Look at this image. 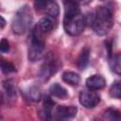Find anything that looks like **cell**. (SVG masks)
<instances>
[{
  "label": "cell",
  "instance_id": "cell-1",
  "mask_svg": "<svg viewBox=\"0 0 121 121\" xmlns=\"http://www.w3.org/2000/svg\"><path fill=\"white\" fill-rule=\"evenodd\" d=\"M80 5L74 0H63V28L68 35L78 36L85 27V16L81 13Z\"/></svg>",
  "mask_w": 121,
  "mask_h": 121
},
{
  "label": "cell",
  "instance_id": "cell-2",
  "mask_svg": "<svg viewBox=\"0 0 121 121\" xmlns=\"http://www.w3.org/2000/svg\"><path fill=\"white\" fill-rule=\"evenodd\" d=\"M113 26V16L112 10L104 6L97 7L92 23V27L98 36L106 35Z\"/></svg>",
  "mask_w": 121,
  "mask_h": 121
},
{
  "label": "cell",
  "instance_id": "cell-3",
  "mask_svg": "<svg viewBox=\"0 0 121 121\" xmlns=\"http://www.w3.org/2000/svg\"><path fill=\"white\" fill-rule=\"evenodd\" d=\"M43 31L40 29V27L35 26L29 34L28 39V60L32 62H35L39 60L44 50V39L43 36Z\"/></svg>",
  "mask_w": 121,
  "mask_h": 121
},
{
  "label": "cell",
  "instance_id": "cell-4",
  "mask_svg": "<svg viewBox=\"0 0 121 121\" xmlns=\"http://www.w3.org/2000/svg\"><path fill=\"white\" fill-rule=\"evenodd\" d=\"M32 24V11L27 5L21 7L15 13L12 23L11 30L16 35L24 34Z\"/></svg>",
  "mask_w": 121,
  "mask_h": 121
},
{
  "label": "cell",
  "instance_id": "cell-5",
  "mask_svg": "<svg viewBox=\"0 0 121 121\" xmlns=\"http://www.w3.org/2000/svg\"><path fill=\"white\" fill-rule=\"evenodd\" d=\"M57 69H58L57 60L54 58V56L51 53H49L45 58V60L43 61V65L40 68L39 77L43 80H47L57 71Z\"/></svg>",
  "mask_w": 121,
  "mask_h": 121
},
{
  "label": "cell",
  "instance_id": "cell-6",
  "mask_svg": "<svg viewBox=\"0 0 121 121\" xmlns=\"http://www.w3.org/2000/svg\"><path fill=\"white\" fill-rule=\"evenodd\" d=\"M78 100L83 107L87 109H93L100 102V96L93 90H83L79 93Z\"/></svg>",
  "mask_w": 121,
  "mask_h": 121
},
{
  "label": "cell",
  "instance_id": "cell-7",
  "mask_svg": "<svg viewBox=\"0 0 121 121\" xmlns=\"http://www.w3.org/2000/svg\"><path fill=\"white\" fill-rule=\"evenodd\" d=\"M78 108L76 106H63L60 105L56 108V118L58 119H71L76 116Z\"/></svg>",
  "mask_w": 121,
  "mask_h": 121
},
{
  "label": "cell",
  "instance_id": "cell-8",
  "mask_svg": "<svg viewBox=\"0 0 121 121\" xmlns=\"http://www.w3.org/2000/svg\"><path fill=\"white\" fill-rule=\"evenodd\" d=\"M86 86L93 91L100 90L106 86V79L100 75H93L86 79Z\"/></svg>",
  "mask_w": 121,
  "mask_h": 121
},
{
  "label": "cell",
  "instance_id": "cell-9",
  "mask_svg": "<svg viewBox=\"0 0 121 121\" xmlns=\"http://www.w3.org/2000/svg\"><path fill=\"white\" fill-rule=\"evenodd\" d=\"M38 26L40 27V29L43 32H49L51 30H53L56 26V20L54 17L51 16H45L43 17L39 23H38Z\"/></svg>",
  "mask_w": 121,
  "mask_h": 121
},
{
  "label": "cell",
  "instance_id": "cell-10",
  "mask_svg": "<svg viewBox=\"0 0 121 121\" xmlns=\"http://www.w3.org/2000/svg\"><path fill=\"white\" fill-rule=\"evenodd\" d=\"M109 66L113 73L121 75V53L112 54L109 57Z\"/></svg>",
  "mask_w": 121,
  "mask_h": 121
},
{
  "label": "cell",
  "instance_id": "cell-11",
  "mask_svg": "<svg viewBox=\"0 0 121 121\" xmlns=\"http://www.w3.org/2000/svg\"><path fill=\"white\" fill-rule=\"evenodd\" d=\"M89 58H90V48L85 46L81 49L78 60H77V65L78 67V69L80 70H84L86 68V66L88 65L89 62Z\"/></svg>",
  "mask_w": 121,
  "mask_h": 121
},
{
  "label": "cell",
  "instance_id": "cell-12",
  "mask_svg": "<svg viewBox=\"0 0 121 121\" xmlns=\"http://www.w3.org/2000/svg\"><path fill=\"white\" fill-rule=\"evenodd\" d=\"M62 80L72 86H78L80 82V77L76 72L72 71H65L62 74Z\"/></svg>",
  "mask_w": 121,
  "mask_h": 121
},
{
  "label": "cell",
  "instance_id": "cell-13",
  "mask_svg": "<svg viewBox=\"0 0 121 121\" xmlns=\"http://www.w3.org/2000/svg\"><path fill=\"white\" fill-rule=\"evenodd\" d=\"M49 92H50L51 95L58 97V98H60V99H64L68 96V93H67L66 89L58 83L52 84L49 88Z\"/></svg>",
  "mask_w": 121,
  "mask_h": 121
},
{
  "label": "cell",
  "instance_id": "cell-14",
  "mask_svg": "<svg viewBox=\"0 0 121 121\" xmlns=\"http://www.w3.org/2000/svg\"><path fill=\"white\" fill-rule=\"evenodd\" d=\"M54 105H55V102L51 99V97L48 95H45V97L43 98V110L44 119H51V113H52Z\"/></svg>",
  "mask_w": 121,
  "mask_h": 121
},
{
  "label": "cell",
  "instance_id": "cell-15",
  "mask_svg": "<svg viewBox=\"0 0 121 121\" xmlns=\"http://www.w3.org/2000/svg\"><path fill=\"white\" fill-rule=\"evenodd\" d=\"M45 14L47 16H51V17H54L56 18L59 13H60V9H59V5L57 4V2L55 0H52L48 3V5L45 7L44 10Z\"/></svg>",
  "mask_w": 121,
  "mask_h": 121
},
{
  "label": "cell",
  "instance_id": "cell-16",
  "mask_svg": "<svg viewBox=\"0 0 121 121\" xmlns=\"http://www.w3.org/2000/svg\"><path fill=\"white\" fill-rule=\"evenodd\" d=\"M3 88L7 93V95L10 98H14L16 96V90L12 79H6L3 81Z\"/></svg>",
  "mask_w": 121,
  "mask_h": 121
},
{
  "label": "cell",
  "instance_id": "cell-17",
  "mask_svg": "<svg viewBox=\"0 0 121 121\" xmlns=\"http://www.w3.org/2000/svg\"><path fill=\"white\" fill-rule=\"evenodd\" d=\"M105 117L110 120H121V112L114 108H108L104 112Z\"/></svg>",
  "mask_w": 121,
  "mask_h": 121
},
{
  "label": "cell",
  "instance_id": "cell-18",
  "mask_svg": "<svg viewBox=\"0 0 121 121\" xmlns=\"http://www.w3.org/2000/svg\"><path fill=\"white\" fill-rule=\"evenodd\" d=\"M110 95L113 98H121V81H115L110 87Z\"/></svg>",
  "mask_w": 121,
  "mask_h": 121
},
{
  "label": "cell",
  "instance_id": "cell-19",
  "mask_svg": "<svg viewBox=\"0 0 121 121\" xmlns=\"http://www.w3.org/2000/svg\"><path fill=\"white\" fill-rule=\"evenodd\" d=\"M29 97L32 101L38 102L42 98V92L38 86H31L29 89Z\"/></svg>",
  "mask_w": 121,
  "mask_h": 121
},
{
  "label": "cell",
  "instance_id": "cell-20",
  "mask_svg": "<svg viewBox=\"0 0 121 121\" xmlns=\"http://www.w3.org/2000/svg\"><path fill=\"white\" fill-rule=\"evenodd\" d=\"M1 71L4 74H9V73H14L16 71V68L11 62L7 61L5 60H2V61H1Z\"/></svg>",
  "mask_w": 121,
  "mask_h": 121
},
{
  "label": "cell",
  "instance_id": "cell-21",
  "mask_svg": "<svg viewBox=\"0 0 121 121\" xmlns=\"http://www.w3.org/2000/svg\"><path fill=\"white\" fill-rule=\"evenodd\" d=\"M52 0H34V7L38 10H44L45 7Z\"/></svg>",
  "mask_w": 121,
  "mask_h": 121
},
{
  "label": "cell",
  "instance_id": "cell-22",
  "mask_svg": "<svg viewBox=\"0 0 121 121\" xmlns=\"http://www.w3.org/2000/svg\"><path fill=\"white\" fill-rule=\"evenodd\" d=\"M9 50V43L7 39L3 38L0 42V51L1 53H7Z\"/></svg>",
  "mask_w": 121,
  "mask_h": 121
},
{
  "label": "cell",
  "instance_id": "cell-23",
  "mask_svg": "<svg viewBox=\"0 0 121 121\" xmlns=\"http://www.w3.org/2000/svg\"><path fill=\"white\" fill-rule=\"evenodd\" d=\"M74 1L77 2L79 5H87V4L92 2V0H74Z\"/></svg>",
  "mask_w": 121,
  "mask_h": 121
},
{
  "label": "cell",
  "instance_id": "cell-24",
  "mask_svg": "<svg viewBox=\"0 0 121 121\" xmlns=\"http://www.w3.org/2000/svg\"><path fill=\"white\" fill-rule=\"evenodd\" d=\"M5 24H6V21H5L4 17H3V16H1V28H3V27H4Z\"/></svg>",
  "mask_w": 121,
  "mask_h": 121
}]
</instances>
